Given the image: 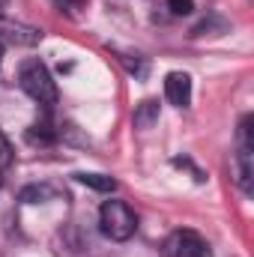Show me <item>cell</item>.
Here are the masks:
<instances>
[{"label":"cell","mask_w":254,"mask_h":257,"mask_svg":"<svg viewBox=\"0 0 254 257\" xmlns=\"http://www.w3.org/2000/svg\"><path fill=\"white\" fill-rule=\"evenodd\" d=\"M9 165H12V147H9L6 135L0 132V171H6Z\"/></svg>","instance_id":"10"},{"label":"cell","mask_w":254,"mask_h":257,"mask_svg":"<svg viewBox=\"0 0 254 257\" xmlns=\"http://www.w3.org/2000/svg\"><path fill=\"white\" fill-rule=\"evenodd\" d=\"M251 117H242L239 123V147H236V183L239 189L248 194L251 192Z\"/></svg>","instance_id":"3"},{"label":"cell","mask_w":254,"mask_h":257,"mask_svg":"<svg viewBox=\"0 0 254 257\" xmlns=\"http://www.w3.org/2000/svg\"><path fill=\"white\" fill-rule=\"evenodd\" d=\"M0 63H3V42H0Z\"/></svg>","instance_id":"13"},{"label":"cell","mask_w":254,"mask_h":257,"mask_svg":"<svg viewBox=\"0 0 254 257\" xmlns=\"http://www.w3.org/2000/svg\"><path fill=\"white\" fill-rule=\"evenodd\" d=\"M165 96H168L171 105L186 108L191 102V78L186 72H171V75L165 78Z\"/></svg>","instance_id":"6"},{"label":"cell","mask_w":254,"mask_h":257,"mask_svg":"<svg viewBox=\"0 0 254 257\" xmlns=\"http://www.w3.org/2000/svg\"><path fill=\"white\" fill-rule=\"evenodd\" d=\"M18 84H21V90H24L33 102H39L42 108L51 111V108L57 105V84H54L48 66L42 63V60H36V57L24 60L21 69H18Z\"/></svg>","instance_id":"1"},{"label":"cell","mask_w":254,"mask_h":257,"mask_svg":"<svg viewBox=\"0 0 254 257\" xmlns=\"http://www.w3.org/2000/svg\"><path fill=\"white\" fill-rule=\"evenodd\" d=\"M39 39H42V30L27 27V24H12V21L0 18V42H9V45H36Z\"/></svg>","instance_id":"5"},{"label":"cell","mask_w":254,"mask_h":257,"mask_svg":"<svg viewBox=\"0 0 254 257\" xmlns=\"http://www.w3.org/2000/svg\"><path fill=\"white\" fill-rule=\"evenodd\" d=\"M168 6H171V12H174V15H191L194 0H168Z\"/></svg>","instance_id":"11"},{"label":"cell","mask_w":254,"mask_h":257,"mask_svg":"<svg viewBox=\"0 0 254 257\" xmlns=\"http://www.w3.org/2000/svg\"><path fill=\"white\" fill-rule=\"evenodd\" d=\"M48 189H45V186H30V189H24V192H21V200H24V203H39V200H42V197H48Z\"/></svg>","instance_id":"9"},{"label":"cell","mask_w":254,"mask_h":257,"mask_svg":"<svg viewBox=\"0 0 254 257\" xmlns=\"http://www.w3.org/2000/svg\"><path fill=\"white\" fill-rule=\"evenodd\" d=\"M165 251H168V257H212L209 245L194 230H177L165 242Z\"/></svg>","instance_id":"4"},{"label":"cell","mask_w":254,"mask_h":257,"mask_svg":"<svg viewBox=\"0 0 254 257\" xmlns=\"http://www.w3.org/2000/svg\"><path fill=\"white\" fill-rule=\"evenodd\" d=\"M3 3H6V0H0V6H3Z\"/></svg>","instance_id":"14"},{"label":"cell","mask_w":254,"mask_h":257,"mask_svg":"<svg viewBox=\"0 0 254 257\" xmlns=\"http://www.w3.org/2000/svg\"><path fill=\"white\" fill-rule=\"evenodd\" d=\"M99 224H102V233L114 242H126L138 230V218L126 200H105L99 209Z\"/></svg>","instance_id":"2"},{"label":"cell","mask_w":254,"mask_h":257,"mask_svg":"<svg viewBox=\"0 0 254 257\" xmlns=\"http://www.w3.org/2000/svg\"><path fill=\"white\" fill-rule=\"evenodd\" d=\"M0 18H3V15H0Z\"/></svg>","instance_id":"16"},{"label":"cell","mask_w":254,"mask_h":257,"mask_svg":"<svg viewBox=\"0 0 254 257\" xmlns=\"http://www.w3.org/2000/svg\"><path fill=\"white\" fill-rule=\"evenodd\" d=\"M159 123V102L147 99L135 108V128H153Z\"/></svg>","instance_id":"7"},{"label":"cell","mask_w":254,"mask_h":257,"mask_svg":"<svg viewBox=\"0 0 254 257\" xmlns=\"http://www.w3.org/2000/svg\"><path fill=\"white\" fill-rule=\"evenodd\" d=\"M78 183H84L87 189H96V192H114L117 189V180L105 177V174H78Z\"/></svg>","instance_id":"8"},{"label":"cell","mask_w":254,"mask_h":257,"mask_svg":"<svg viewBox=\"0 0 254 257\" xmlns=\"http://www.w3.org/2000/svg\"><path fill=\"white\" fill-rule=\"evenodd\" d=\"M0 183H3V177H0Z\"/></svg>","instance_id":"15"},{"label":"cell","mask_w":254,"mask_h":257,"mask_svg":"<svg viewBox=\"0 0 254 257\" xmlns=\"http://www.w3.org/2000/svg\"><path fill=\"white\" fill-rule=\"evenodd\" d=\"M60 3H66V6H81L84 0H60Z\"/></svg>","instance_id":"12"}]
</instances>
